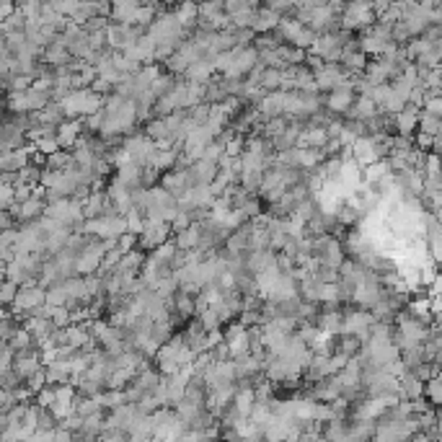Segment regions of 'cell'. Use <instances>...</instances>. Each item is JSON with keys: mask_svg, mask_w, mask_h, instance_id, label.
<instances>
[{"mask_svg": "<svg viewBox=\"0 0 442 442\" xmlns=\"http://www.w3.org/2000/svg\"><path fill=\"white\" fill-rule=\"evenodd\" d=\"M422 111H424V114H430V117L440 119V114H442V98L440 96H424Z\"/></svg>", "mask_w": 442, "mask_h": 442, "instance_id": "f546056e", "label": "cell"}, {"mask_svg": "<svg viewBox=\"0 0 442 442\" xmlns=\"http://www.w3.org/2000/svg\"><path fill=\"white\" fill-rule=\"evenodd\" d=\"M419 109L412 107V104H406V107L393 117V129H396V135L398 138H414V132H416V125H419Z\"/></svg>", "mask_w": 442, "mask_h": 442, "instance_id": "5b68a950", "label": "cell"}, {"mask_svg": "<svg viewBox=\"0 0 442 442\" xmlns=\"http://www.w3.org/2000/svg\"><path fill=\"white\" fill-rule=\"evenodd\" d=\"M342 313L344 311H336V308L321 311L318 318H315V329L326 336H339V331H342Z\"/></svg>", "mask_w": 442, "mask_h": 442, "instance_id": "9c48e42d", "label": "cell"}, {"mask_svg": "<svg viewBox=\"0 0 442 442\" xmlns=\"http://www.w3.org/2000/svg\"><path fill=\"white\" fill-rule=\"evenodd\" d=\"M44 303H47L49 308H65V305H68V295H65V290H62L59 285H52L47 290Z\"/></svg>", "mask_w": 442, "mask_h": 442, "instance_id": "d4e9b609", "label": "cell"}, {"mask_svg": "<svg viewBox=\"0 0 442 442\" xmlns=\"http://www.w3.org/2000/svg\"><path fill=\"white\" fill-rule=\"evenodd\" d=\"M125 223H127V233H132V236H142V228H145V220H142V215H140L138 210H129L127 215H125Z\"/></svg>", "mask_w": 442, "mask_h": 442, "instance_id": "4316f807", "label": "cell"}, {"mask_svg": "<svg viewBox=\"0 0 442 442\" xmlns=\"http://www.w3.org/2000/svg\"><path fill=\"white\" fill-rule=\"evenodd\" d=\"M349 153H352V160L360 168H367L370 163H375L373 140H370V138H357L352 145H349Z\"/></svg>", "mask_w": 442, "mask_h": 442, "instance_id": "8fae6325", "label": "cell"}, {"mask_svg": "<svg viewBox=\"0 0 442 442\" xmlns=\"http://www.w3.org/2000/svg\"><path fill=\"white\" fill-rule=\"evenodd\" d=\"M34 403L39 406V409H49L52 403H55V388H49V385H44L37 396H34Z\"/></svg>", "mask_w": 442, "mask_h": 442, "instance_id": "836d02e7", "label": "cell"}, {"mask_svg": "<svg viewBox=\"0 0 442 442\" xmlns=\"http://www.w3.org/2000/svg\"><path fill=\"white\" fill-rule=\"evenodd\" d=\"M293 215H295V217H300L303 223H308L311 217L318 215V207H315V199H311V196H308V199H303L300 205L295 207V212H293Z\"/></svg>", "mask_w": 442, "mask_h": 442, "instance_id": "484cf974", "label": "cell"}, {"mask_svg": "<svg viewBox=\"0 0 442 442\" xmlns=\"http://www.w3.org/2000/svg\"><path fill=\"white\" fill-rule=\"evenodd\" d=\"M44 297H47V290L42 285H37V282H34V285H21L16 297H13V303H10V308H13L16 315H26L29 311L44 305Z\"/></svg>", "mask_w": 442, "mask_h": 442, "instance_id": "7a4b0ae2", "label": "cell"}, {"mask_svg": "<svg viewBox=\"0 0 442 442\" xmlns=\"http://www.w3.org/2000/svg\"><path fill=\"white\" fill-rule=\"evenodd\" d=\"M16 293H19V285H16V282H10V279H3V282H0V305L6 308V305L13 303Z\"/></svg>", "mask_w": 442, "mask_h": 442, "instance_id": "f1b7e54d", "label": "cell"}, {"mask_svg": "<svg viewBox=\"0 0 442 442\" xmlns=\"http://www.w3.org/2000/svg\"><path fill=\"white\" fill-rule=\"evenodd\" d=\"M215 285L220 287V293H230V290H236V275L225 269V272L215 279Z\"/></svg>", "mask_w": 442, "mask_h": 442, "instance_id": "8d00e7d4", "label": "cell"}, {"mask_svg": "<svg viewBox=\"0 0 442 442\" xmlns=\"http://www.w3.org/2000/svg\"><path fill=\"white\" fill-rule=\"evenodd\" d=\"M380 111H378V107H375L373 101L367 96H357L354 98V104H352V109L344 114V117L349 119V122H367V119H373V117H378Z\"/></svg>", "mask_w": 442, "mask_h": 442, "instance_id": "30bf717a", "label": "cell"}, {"mask_svg": "<svg viewBox=\"0 0 442 442\" xmlns=\"http://www.w3.org/2000/svg\"><path fill=\"white\" fill-rule=\"evenodd\" d=\"M352 80H347V83L339 86V89L329 91V96L324 98V109L331 114V117H344V114L352 109L354 98H357L354 96V89H352Z\"/></svg>", "mask_w": 442, "mask_h": 442, "instance_id": "3957f363", "label": "cell"}, {"mask_svg": "<svg viewBox=\"0 0 442 442\" xmlns=\"http://www.w3.org/2000/svg\"><path fill=\"white\" fill-rule=\"evenodd\" d=\"M254 391L251 388H241V391H236V396H233V412L238 414V416H243V419H248V414H251V409H254Z\"/></svg>", "mask_w": 442, "mask_h": 442, "instance_id": "ac0fdd59", "label": "cell"}, {"mask_svg": "<svg viewBox=\"0 0 442 442\" xmlns=\"http://www.w3.org/2000/svg\"><path fill=\"white\" fill-rule=\"evenodd\" d=\"M275 414H272V409H269V403H254V409H251V414H248V422H254L256 427H264V424H269V419H272Z\"/></svg>", "mask_w": 442, "mask_h": 442, "instance_id": "cb8c5ba5", "label": "cell"}, {"mask_svg": "<svg viewBox=\"0 0 442 442\" xmlns=\"http://www.w3.org/2000/svg\"><path fill=\"white\" fill-rule=\"evenodd\" d=\"M373 315L370 311H362V308H354V311H344L342 313V331L339 336L347 334V336H357L360 344L367 342V331H370V326H373Z\"/></svg>", "mask_w": 442, "mask_h": 442, "instance_id": "6da1fadb", "label": "cell"}, {"mask_svg": "<svg viewBox=\"0 0 442 442\" xmlns=\"http://www.w3.org/2000/svg\"><path fill=\"white\" fill-rule=\"evenodd\" d=\"M347 259V254H344V246H342V238L331 236L329 241H326V246L321 248V256L315 259L321 266H329V269H336L339 272V266H342V261Z\"/></svg>", "mask_w": 442, "mask_h": 442, "instance_id": "52a82bcc", "label": "cell"}, {"mask_svg": "<svg viewBox=\"0 0 442 442\" xmlns=\"http://www.w3.org/2000/svg\"><path fill=\"white\" fill-rule=\"evenodd\" d=\"M321 163H324V153H321V150H313V147H295V168H297V171L311 174V171H315Z\"/></svg>", "mask_w": 442, "mask_h": 442, "instance_id": "ba28073f", "label": "cell"}, {"mask_svg": "<svg viewBox=\"0 0 442 442\" xmlns=\"http://www.w3.org/2000/svg\"><path fill=\"white\" fill-rule=\"evenodd\" d=\"M347 80H352V75H347L342 70V65H324V68L313 73V83H315V91L321 93V91H334L339 86H344Z\"/></svg>", "mask_w": 442, "mask_h": 442, "instance_id": "277c9868", "label": "cell"}, {"mask_svg": "<svg viewBox=\"0 0 442 442\" xmlns=\"http://www.w3.org/2000/svg\"><path fill=\"white\" fill-rule=\"evenodd\" d=\"M52 326L55 329H68L70 326V311L68 308H52Z\"/></svg>", "mask_w": 442, "mask_h": 442, "instance_id": "d6a6232c", "label": "cell"}, {"mask_svg": "<svg viewBox=\"0 0 442 442\" xmlns=\"http://www.w3.org/2000/svg\"><path fill=\"white\" fill-rule=\"evenodd\" d=\"M0 434H3V430H0Z\"/></svg>", "mask_w": 442, "mask_h": 442, "instance_id": "f35d334b", "label": "cell"}, {"mask_svg": "<svg viewBox=\"0 0 442 442\" xmlns=\"http://www.w3.org/2000/svg\"><path fill=\"white\" fill-rule=\"evenodd\" d=\"M254 13L256 10H246V13H238L230 19V29H251L254 26Z\"/></svg>", "mask_w": 442, "mask_h": 442, "instance_id": "1f68e13d", "label": "cell"}, {"mask_svg": "<svg viewBox=\"0 0 442 442\" xmlns=\"http://www.w3.org/2000/svg\"><path fill=\"white\" fill-rule=\"evenodd\" d=\"M107 192L104 189H93L86 202H83V220H93V217L104 215V207H107Z\"/></svg>", "mask_w": 442, "mask_h": 442, "instance_id": "5bb4252c", "label": "cell"}, {"mask_svg": "<svg viewBox=\"0 0 442 442\" xmlns=\"http://www.w3.org/2000/svg\"><path fill=\"white\" fill-rule=\"evenodd\" d=\"M362 349V344H360V339L357 336H336V342H334V352H342L344 357H354V354Z\"/></svg>", "mask_w": 442, "mask_h": 442, "instance_id": "ffe728a7", "label": "cell"}, {"mask_svg": "<svg viewBox=\"0 0 442 442\" xmlns=\"http://www.w3.org/2000/svg\"><path fill=\"white\" fill-rule=\"evenodd\" d=\"M83 135V122L80 119H65V122H59L57 129H55V140H57L59 150H73L75 142L80 140Z\"/></svg>", "mask_w": 442, "mask_h": 442, "instance_id": "8992f818", "label": "cell"}, {"mask_svg": "<svg viewBox=\"0 0 442 442\" xmlns=\"http://www.w3.org/2000/svg\"><path fill=\"white\" fill-rule=\"evenodd\" d=\"M147 254H142L140 248H135V251H129V254H125L122 259H119V264L114 266V275H140V269H142V264H145Z\"/></svg>", "mask_w": 442, "mask_h": 442, "instance_id": "4fadbf2b", "label": "cell"}, {"mask_svg": "<svg viewBox=\"0 0 442 442\" xmlns=\"http://www.w3.org/2000/svg\"><path fill=\"white\" fill-rule=\"evenodd\" d=\"M424 401L430 403L432 409H437L442 401V383H440V378H432V380H427L424 383Z\"/></svg>", "mask_w": 442, "mask_h": 442, "instance_id": "7402d4cb", "label": "cell"}, {"mask_svg": "<svg viewBox=\"0 0 442 442\" xmlns=\"http://www.w3.org/2000/svg\"><path fill=\"white\" fill-rule=\"evenodd\" d=\"M416 132L422 135H430V138H440V119L430 117V114H419V125H416Z\"/></svg>", "mask_w": 442, "mask_h": 442, "instance_id": "603a6c76", "label": "cell"}, {"mask_svg": "<svg viewBox=\"0 0 442 442\" xmlns=\"http://www.w3.org/2000/svg\"><path fill=\"white\" fill-rule=\"evenodd\" d=\"M138 248V236H132V233H125V236H119L117 241V251L122 256L129 254V251H135Z\"/></svg>", "mask_w": 442, "mask_h": 442, "instance_id": "d590c367", "label": "cell"}, {"mask_svg": "<svg viewBox=\"0 0 442 442\" xmlns=\"http://www.w3.org/2000/svg\"><path fill=\"white\" fill-rule=\"evenodd\" d=\"M160 187L166 189V192L174 196V199H178V196H181L189 189L187 171H171V174H166V176L160 178Z\"/></svg>", "mask_w": 442, "mask_h": 442, "instance_id": "9a60e30c", "label": "cell"}, {"mask_svg": "<svg viewBox=\"0 0 442 442\" xmlns=\"http://www.w3.org/2000/svg\"><path fill=\"white\" fill-rule=\"evenodd\" d=\"M174 256H176V246H174V241H166L163 246L153 248L150 259H153V261H158V264H163V266H171Z\"/></svg>", "mask_w": 442, "mask_h": 442, "instance_id": "44dd1931", "label": "cell"}, {"mask_svg": "<svg viewBox=\"0 0 442 442\" xmlns=\"http://www.w3.org/2000/svg\"><path fill=\"white\" fill-rule=\"evenodd\" d=\"M142 135H145L150 142H171V132H168L163 119H147Z\"/></svg>", "mask_w": 442, "mask_h": 442, "instance_id": "e0dca14e", "label": "cell"}, {"mask_svg": "<svg viewBox=\"0 0 442 442\" xmlns=\"http://www.w3.org/2000/svg\"><path fill=\"white\" fill-rule=\"evenodd\" d=\"M225 156L228 158H241V156H243V138H241V135H233V138L225 142Z\"/></svg>", "mask_w": 442, "mask_h": 442, "instance_id": "e575fe53", "label": "cell"}, {"mask_svg": "<svg viewBox=\"0 0 442 442\" xmlns=\"http://www.w3.org/2000/svg\"><path fill=\"white\" fill-rule=\"evenodd\" d=\"M279 16L277 13H272L269 8H256L254 13V26H251V31H254L256 37H261V34H269V31H277V26H279Z\"/></svg>", "mask_w": 442, "mask_h": 442, "instance_id": "7c38bea8", "label": "cell"}, {"mask_svg": "<svg viewBox=\"0 0 442 442\" xmlns=\"http://www.w3.org/2000/svg\"><path fill=\"white\" fill-rule=\"evenodd\" d=\"M391 174V168H388V163L385 160H375V163H370L367 168H362V181L365 184H380L385 176Z\"/></svg>", "mask_w": 442, "mask_h": 442, "instance_id": "d6986e66", "label": "cell"}, {"mask_svg": "<svg viewBox=\"0 0 442 442\" xmlns=\"http://www.w3.org/2000/svg\"><path fill=\"white\" fill-rule=\"evenodd\" d=\"M199 238H202V230H199L196 223H192L187 230H181V233L174 236V246H176V251H194Z\"/></svg>", "mask_w": 442, "mask_h": 442, "instance_id": "2e32d148", "label": "cell"}, {"mask_svg": "<svg viewBox=\"0 0 442 442\" xmlns=\"http://www.w3.org/2000/svg\"><path fill=\"white\" fill-rule=\"evenodd\" d=\"M241 212H243L248 220H254V217L261 215V199L259 196H248L243 202V207H241Z\"/></svg>", "mask_w": 442, "mask_h": 442, "instance_id": "4dcf8cb0", "label": "cell"}, {"mask_svg": "<svg viewBox=\"0 0 442 442\" xmlns=\"http://www.w3.org/2000/svg\"><path fill=\"white\" fill-rule=\"evenodd\" d=\"M246 10H256L254 3H246V0H230V3H223V13L228 19H233L238 13H246Z\"/></svg>", "mask_w": 442, "mask_h": 442, "instance_id": "83f0119b", "label": "cell"}, {"mask_svg": "<svg viewBox=\"0 0 442 442\" xmlns=\"http://www.w3.org/2000/svg\"><path fill=\"white\" fill-rule=\"evenodd\" d=\"M178 442H205L202 432H194V430H187V432L178 437Z\"/></svg>", "mask_w": 442, "mask_h": 442, "instance_id": "74e56055", "label": "cell"}]
</instances>
